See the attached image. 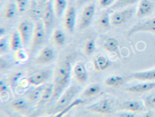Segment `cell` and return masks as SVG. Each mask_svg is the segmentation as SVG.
<instances>
[{
  "mask_svg": "<svg viewBox=\"0 0 155 117\" xmlns=\"http://www.w3.org/2000/svg\"><path fill=\"white\" fill-rule=\"evenodd\" d=\"M71 72V64L65 61L57 69L53 78V95L51 100L55 99L68 85Z\"/></svg>",
  "mask_w": 155,
  "mask_h": 117,
  "instance_id": "obj_1",
  "label": "cell"
},
{
  "mask_svg": "<svg viewBox=\"0 0 155 117\" xmlns=\"http://www.w3.org/2000/svg\"><path fill=\"white\" fill-rule=\"evenodd\" d=\"M46 33V30L43 21L36 22L33 31L30 54L33 55L43 44L45 41Z\"/></svg>",
  "mask_w": 155,
  "mask_h": 117,
  "instance_id": "obj_2",
  "label": "cell"
},
{
  "mask_svg": "<svg viewBox=\"0 0 155 117\" xmlns=\"http://www.w3.org/2000/svg\"><path fill=\"white\" fill-rule=\"evenodd\" d=\"M134 12L135 8L132 6L114 12L110 16L111 24L114 26H120L124 24L133 18Z\"/></svg>",
  "mask_w": 155,
  "mask_h": 117,
  "instance_id": "obj_3",
  "label": "cell"
},
{
  "mask_svg": "<svg viewBox=\"0 0 155 117\" xmlns=\"http://www.w3.org/2000/svg\"><path fill=\"white\" fill-rule=\"evenodd\" d=\"M95 13V5L93 3H91L85 6L79 16V28L81 29L87 28L91 23Z\"/></svg>",
  "mask_w": 155,
  "mask_h": 117,
  "instance_id": "obj_4",
  "label": "cell"
},
{
  "mask_svg": "<svg viewBox=\"0 0 155 117\" xmlns=\"http://www.w3.org/2000/svg\"><path fill=\"white\" fill-rule=\"evenodd\" d=\"M55 13L53 8L51 1L48 0L42 15V21L44 24L47 33H49V32L51 31L54 23V20H55Z\"/></svg>",
  "mask_w": 155,
  "mask_h": 117,
  "instance_id": "obj_5",
  "label": "cell"
},
{
  "mask_svg": "<svg viewBox=\"0 0 155 117\" xmlns=\"http://www.w3.org/2000/svg\"><path fill=\"white\" fill-rule=\"evenodd\" d=\"M80 88L77 86H71L59 98L58 104L56 106V110H62L63 108L71 102L77 94L79 92Z\"/></svg>",
  "mask_w": 155,
  "mask_h": 117,
  "instance_id": "obj_6",
  "label": "cell"
},
{
  "mask_svg": "<svg viewBox=\"0 0 155 117\" xmlns=\"http://www.w3.org/2000/svg\"><path fill=\"white\" fill-rule=\"evenodd\" d=\"M140 32H149L155 33V18L149 19L147 21L134 25L129 30L128 35L131 36L134 33Z\"/></svg>",
  "mask_w": 155,
  "mask_h": 117,
  "instance_id": "obj_7",
  "label": "cell"
},
{
  "mask_svg": "<svg viewBox=\"0 0 155 117\" xmlns=\"http://www.w3.org/2000/svg\"><path fill=\"white\" fill-rule=\"evenodd\" d=\"M76 23V9L73 6H69L64 14V26L66 29L72 33L75 29Z\"/></svg>",
  "mask_w": 155,
  "mask_h": 117,
  "instance_id": "obj_8",
  "label": "cell"
},
{
  "mask_svg": "<svg viewBox=\"0 0 155 117\" xmlns=\"http://www.w3.org/2000/svg\"><path fill=\"white\" fill-rule=\"evenodd\" d=\"M18 32L21 37L23 46H26L30 40V37L31 36L32 26L31 24L28 21L21 22L18 25Z\"/></svg>",
  "mask_w": 155,
  "mask_h": 117,
  "instance_id": "obj_9",
  "label": "cell"
},
{
  "mask_svg": "<svg viewBox=\"0 0 155 117\" xmlns=\"http://www.w3.org/2000/svg\"><path fill=\"white\" fill-rule=\"evenodd\" d=\"M50 76H51V71L50 70H43V71L33 74L29 76L28 81L30 84L33 86L42 85L43 83L49 78Z\"/></svg>",
  "mask_w": 155,
  "mask_h": 117,
  "instance_id": "obj_10",
  "label": "cell"
},
{
  "mask_svg": "<svg viewBox=\"0 0 155 117\" xmlns=\"http://www.w3.org/2000/svg\"><path fill=\"white\" fill-rule=\"evenodd\" d=\"M153 4L151 0H140L137 10V16L143 18L149 15L153 12Z\"/></svg>",
  "mask_w": 155,
  "mask_h": 117,
  "instance_id": "obj_11",
  "label": "cell"
},
{
  "mask_svg": "<svg viewBox=\"0 0 155 117\" xmlns=\"http://www.w3.org/2000/svg\"><path fill=\"white\" fill-rule=\"evenodd\" d=\"M89 109L93 112L101 115H108L111 112L109 102L106 99L101 100L99 102L89 106Z\"/></svg>",
  "mask_w": 155,
  "mask_h": 117,
  "instance_id": "obj_12",
  "label": "cell"
},
{
  "mask_svg": "<svg viewBox=\"0 0 155 117\" xmlns=\"http://www.w3.org/2000/svg\"><path fill=\"white\" fill-rule=\"evenodd\" d=\"M130 78L144 82L155 81V69L133 73L130 75Z\"/></svg>",
  "mask_w": 155,
  "mask_h": 117,
  "instance_id": "obj_13",
  "label": "cell"
},
{
  "mask_svg": "<svg viewBox=\"0 0 155 117\" xmlns=\"http://www.w3.org/2000/svg\"><path fill=\"white\" fill-rule=\"evenodd\" d=\"M155 88V82H147L144 83L138 84L136 85H133L129 87L127 91L132 93H143L144 92L150 91Z\"/></svg>",
  "mask_w": 155,
  "mask_h": 117,
  "instance_id": "obj_14",
  "label": "cell"
},
{
  "mask_svg": "<svg viewBox=\"0 0 155 117\" xmlns=\"http://www.w3.org/2000/svg\"><path fill=\"white\" fill-rule=\"evenodd\" d=\"M54 57V52L53 50L49 47L44 48L41 53H39L38 58L36 59V62L39 64H43L51 62Z\"/></svg>",
  "mask_w": 155,
  "mask_h": 117,
  "instance_id": "obj_15",
  "label": "cell"
},
{
  "mask_svg": "<svg viewBox=\"0 0 155 117\" xmlns=\"http://www.w3.org/2000/svg\"><path fill=\"white\" fill-rule=\"evenodd\" d=\"M94 67L96 71H103L109 68L110 64L109 60L105 56L100 54L94 59Z\"/></svg>",
  "mask_w": 155,
  "mask_h": 117,
  "instance_id": "obj_16",
  "label": "cell"
},
{
  "mask_svg": "<svg viewBox=\"0 0 155 117\" xmlns=\"http://www.w3.org/2000/svg\"><path fill=\"white\" fill-rule=\"evenodd\" d=\"M73 72L75 78L79 83L83 84L87 81V71L82 64H76L73 68Z\"/></svg>",
  "mask_w": 155,
  "mask_h": 117,
  "instance_id": "obj_17",
  "label": "cell"
},
{
  "mask_svg": "<svg viewBox=\"0 0 155 117\" xmlns=\"http://www.w3.org/2000/svg\"><path fill=\"white\" fill-rule=\"evenodd\" d=\"M46 85H41L38 86V88L31 90L27 95L28 100L31 102H39L41 98L43 92L44 91Z\"/></svg>",
  "mask_w": 155,
  "mask_h": 117,
  "instance_id": "obj_18",
  "label": "cell"
},
{
  "mask_svg": "<svg viewBox=\"0 0 155 117\" xmlns=\"http://www.w3.org/2000/svg\"><path fill=\"white\" fill-rule=\"evenodd\" d=\"M53 95V84H47L44 89V91L43 92L41 98L38 102L39 106L45 105L50 100H51Z\"/></svg>",
  "mask_w": 155,
  "mask_h": 117,
  "instance_id": "obj_19",
  "label": "cell"
},
{
  "mask_svg": "<svg viewBox=\"0 0 155 117\" xmlns=\"http://www.w3.org/2000/svg\"><path fill=\"white\" fill-rule=\"evenodd\" d=\"M67 5V0H54L53 8L57 17L60 18L62 16L63 13L65 12Z\"/></svg>",
  "mask_w": 155,
  "mask_h": 117,
  "instance_id": "obj_20",
  "label": "cell"
},
{
  "mask_svg": "<svg viewBox=\"0 0 155 117\" xmlns=\"http://www.w3.org/2000/svg\"><path fill=\"white\" fill-rule=\"evenodd\" d=\"M22 44L21 37L18 32H13L11 35L9 39V48L13 51H16L19 49L20 46Z\"/></svg>",
  "mask_w": 155,
  "mask_h": 117,
  "instance_id": "obj_21",
  "label": "cell"
},
{
  "mask_svg": "<svg viewBox=\"0 0 155 117\" xmlns=\"http://www.w3.org/2000/svg\"><path fill=\"white\" fill-rule=\"evenodd\" d=\"M16 10H18L15 2H10L6 5L3 11V17L5 19H10L14 18L16 13Z\"/></svg>",
  "mask_w": 155,
  "mask_h": 117,
  "instance_id": "obj_22",
  "label": "cell"
},
{
  "mask_svg": "<svg viewBox=\"0 0 155 117\" xmlns=\"http://www.w3.org/2000/svg\"><path fill=\"white\" fill-rule=\"evenodd\" d=\"M123 82V77L119 75H113L108 77L104 81V84L109 87H119Z\"/></svg>",
  "mask_w": 155,
  "mask_h": 117,
  "instance_id": "obj_23",
  "label": "cell"
},
{
  "mask_svg": "<svg viewBox=\"0 0 155 117\" xmlns=\"http://www.w3.org/2000/svg\"><path fill=\"white\" fill-rule=\"evenodd\" d=\"M121 108L130 112H139L142 109L140 103L135 100H130L124 102L121 105Z\"/></svg>",
  "mask_w": 155,
  "mask_h": 117,
  "instance_id": "obj_24",
  "label": "cell"
},
{
  "mask_svg": "<svg viewBox=\"0 0 155 117\" xmlns=\"http://www.w3.org/2000/svg\"><path fill=\"white\" fill-rule=\"evenodd\" d=\"M104 47L107 51L112 53H119V42L114 38H110L106 40Z\"/></svg>",
  "mask_w": 155,
  "mask_h": 117,
  "instance_id": "obj_25",
  "label": "cell"
},
{
  "mask_svg": "<svg viewBox=\"0 0 155 117\" xmlns=\"http://www.w3.org/2000/svg\"><path fill=\"white\" fill-rule=\"evenodd\" d=\"M139 0H116L111 5V9H119L130 7L136 3Z\"/></svg>",
  "mask_w": 155,
  "mask_h": 117,
  "instance_id": "obj_26",
  "label": "cell"
},
{
  "mask_svg": "<svg viewBox=\"0 0 155 117\" xmlns=\"http://www.w3.org/2000/svg\"><path fill=\"white\" fill-rule=\"evenodd\" d=\"M83 102H85V100H83V99L79 98V99H77L75 100H74L73 102H71L67 106H65V108H63L62 110H61L60 111L57 112V114L55 115V116H57V117L63 116V115H65V114H67V112H69L71 110L74 108V107L81 105V104H83Z\"/></svg>",
  "mask_w": 155,
  "mask_h": 117,
  "instance_id": "obj_27",
  "label": "cell"
},
{
  "mask_svg": "<svg viewBox=\"0 0 155 117\" xmlns=\"http://www.w3.org/2000/svg\"><path fill=\"white\" fill-rule=\"evenodd\" d=\"M53 40L57 46H61L65 42V34L61 30L56 29L53 33Z\"/></svg>",
  "mask_w": 155,
  "mask_h": 117,
  "instance_id": "obj_28",
  "label": "cell"
},
{
  "mask_svg": "<svg viewBox=\"0 0 155 117\" xmlns=\"http://www.w3.org/2000/svg\"><path fill=\"white\" fill-rule=\"evenodd\" d=\"M101 91V86L99 84H92L89 86V87L85 89V91H84L83 96L86 97V98H90V97H92L97 95V94H99Z\"/></svg>",
  "mask_w": 155,
  "mask_h": 117,
  "instance_id": "obj_29",
  "label": "cell"
},
{
  "mask_svg": "<svg viewBox=\"0 0 155 117\" xmlns=\"http://www.w3.org/2000/svg\"><path fill=\"white\" fill-rule=\"evenodd\" d=\"M12 108L13 110H16V111L22 112L24 111L28 108V104H27L25 100L22 99H18L13 102L12 104Z\"/></svg>",
  "mask_w": 155,
  "mask_h": 117,
  "instance_id": "obj_30",
  "label": "cell"
},
{
  "mask_svg": "<svg viewBox=\"0 0 155 117\" xmlns=\"http://www.w3.org/2000/svg\"><path fill=\"white\" fill-rule=\"evenodd\" d=\"M99 25L102 27V28H109L110 25V17L109 15V12L107 11L102 13L101 15L100 18L99 19Z\"/></svg>",
  "mask_w": 155,
  "mask_h": 117,
  "instance_id": "obj_31",
  "label": "cell"
},
{
  "mask_svg": "<svg viewBox=\"0 0 155 117\" xmlns=\"http://www.w3.org/2000/svg\"><path fill=\"white\" fill-rule=\"evenodd\" d=\"M95 50V42L93 39H90L87 41L84 46V52L87 55H91Z\"/></svg>",
  "mask_w": 155,
  "mask_h": 117,
  "instance_id": "obj_32",
  "label": "cell"
},
{
  "mask_svg": "<svg viewBox=\"0 0 155 117\" xmlns=\"http://www.w3.org/2000/svg\"><path fill=\"white\" fill-rule=\"evenodd\" d=\"M144 104L147 108H155V93L148 96L143 100Z\"/></svg>",
  "mask_w": 155,
  "mask_h": 117,
  "instance_id": "obj_33",
  "label": "cell"
},
{
  "mask_svg": "<svg viewBox=\"0 0 155 117\" xmlns=\"http://www.w3.org/2000/svg\"><path fill=\"white\" fill-rule=\"evenodd\" d=\"M15 2L18 8V11L19 13H23L25 11L28 0H15Z\"/></svg>",
  "mask_w": 155,
  "mask_h": 117,
  "instance_id": "obj_34",
  "label": "cell"
},
{
  "mask_svg": "<svg viewBox=\"0 0 155 117\" xmlns=\"http://www.w3.org/2000/svg\"><path fill=\"white\" fill-rule=\"evenodd\" d=\"M41 15H43L41 10L39 9L38 5H37L35 3V4H33L31 9L30 10V15H31V17L33 19H36L39 18V17L41 16Z\"/></svg>",
  "mask_w": 155,
  "mask_h": 117,
  "instance_id": "obj_35",
  "label": "cell"
},
{
  "mask_svg": "<svg viewBox=\"0 0 155 117\" xmlns=\"http://www.w3.org/2000/svg\"><path fill=\"white\" fill-rule=\"evenodd\" d=\"M26 53H25L23 52L21 50L18 49V50H16L15 51V60H18L19 62H23V61H25L27 59V56H26Z\"/></svg>",
  "mask_w": 155,
  "mask_h": 117,
  "instance_id": "obj_36",
  "label": "cell"
},
{
  "mask_svg": "<svg viewBox=\"0 0 155 117\" xmlns=\"http://www.w3.org/2000/svg\"><path fill=\"white\" fill-rule=\"evenodd\" d=\"M8 48V41L7 38H2L0 40V52L1 53H4L7 51Z\"/></svg>",
  "mask_w": 155,
  "mask_h": 117,
  "instance_id": "obj_37",
  "label": "cell"
},
{
  "mask_svg": "<svg viewBox=\"0 0 155 117\" xmlns=\"http://www.w3.org/2000/svg\"><path fill=\"white\" fill-rule=\"evenodd\" d=\"M116 0H99V5L101 8H105L112 5Z\"/></svg>",
  "mask_w": 155,
  "mask_h": 117,
  "instance_id": "obj_38",
  "label": "cell"
},
{
  "mask_svg": "<svg viewBox=\"0 0 155 117\" xmlns=\"http://www.w3.org/2000/svg\"><path fill=\"white\" fill-rule=\"evenodd\" d=\"M89 1H92V0H77V2L78 4H83V3L88 2Z\"/></svg>",
  "mask_w": 155,
  "mask_h": 117,
  "instance_id": "obj_39",
  "label": "cell"
},
{
  "mask_svg": "<svg viewBox=\"0 0 155 117\" xmlns=\"http://www.w3.org/2000/svg\"><path fill=\"white\" fill-rule=\"evenodd\" d=\"M41 1H45V0H41Z\"/></svg>",
  "mask_w": 155,
  "mask_h": 117,
  "instance_id": "obj_40",
  "label": "cell"
}]
</instances>
